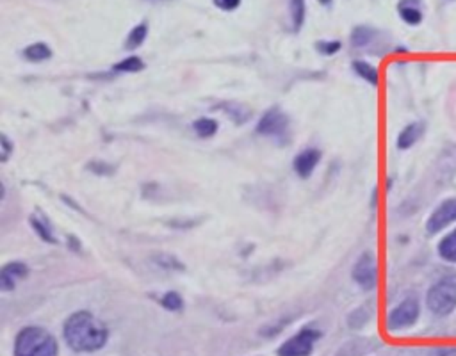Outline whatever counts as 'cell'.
Listing matches in <instances>:
<instances>
[{
	"label": "cell",
	"mask_w": 456,
	"mask_h": 356,
	"mask_svg": "<svg viewBox=\"0 0 456 356\" xmlns=\"http://www.w3.org/2000/svg\"><path fill=\"white\" fill-rule=\"evenodd\" d=\"M143 68H144L143 59L138 57V55H130V57H125L123 61H120V63L114 64L112 70H114V72H120V73H138V72H141Z\"/></svg>",
	"instance_id": "ffe728a7"
},
{
	"label": "cell",
	"mask_w": 456,
	"mask_h": 356,
	"mask_svg": "<svg viewBox=\"0 0 456 356\" xmlns=\"http://www.w3.org/2000/svg\"><path fill=\"white\" fill-rule=\"evenodd\" d=\"M319 161H321V152L318 148H305L303 152H300L294 157L292 167H294L296 175L300 178H309L314 169L318 167Z\"/></svg>",
	"instance_id": "30bf717a"
},
{
	"label": "cell",
	"mask_w": 456,
	"mask_h": 356,
	"mask_svg": "<svg viewBox=\"0 0 456 356\" xmlns=\"http://www.w3.org/2000/svg\"><path fill=\"white\" fill-rule=\"evenodd\" d=\"M426 305L437 317H446L456 308V276H444L429 287Z\"/></svg>",
	"instance_id": "3957f363"
},
{
	"label": "cell",
	"mask_w": 456,
	"mask_h": 356,
	"mask_svg": "<svg viewBox=\"0 0 456 356\" xmlns=\"http://www.w3.org/2000/svg\"><path fill=\"white\" fill-rule=\"evenodd\" d=\"M153 262H155L159 267H164V269L170 271H182L183 264L179 260V258H175L173 255H168V253H159V255H153Z\"/></svg>",
	"instance_id": "cb8c5ba5"
},
{
	"label": "cell",
	"mask_w": 456,
	"mask_h": 356,
	"mask_svg": "<svg viewBox=\"0 0 456 356\" xmlns=\"http://www.w3.org/2000/svg\"><path fill=\"white\" fill-rule=\"evenodd\" d=\"M422 134H425V123H422V122L410 123V125H407L401 132H399L398 148L399 150L411 148V146L416 145L417 141L422 137Z\"/></svg>",
	"instance_id": "7c38bea8"
},
{
	"label": "cell",
	"mask_w": 456,
	"mask_h": 356,
	"mask_svg": "<svg viewBox=\"0 0 456 356\" xmlns=\"http://www.w3.org/2000/svg\"><path fill=\"white\" fill-rule=\"evenodd\" d=\"M212 2L221 11H236L241 5V0H212Z\"/></svg>",
	"instance_id": "4316f807"
},
{
	"label": "cell",
	"mask_w": 456,
	"mask_h": 356,
	"mask_svg": "<svg viewBox=\"0 0 456 356\" xmlns=\"http://www.w3.org/2000/svg\"><path fill=\"white\" fill-rule=\"evenodd\" d=\"M455 221H456V198L444 200V202L431 212V216L428 217L426 232H428L429 235H435L438 234V232H442L446 226H449Z\"/></svg>",
	"instance_id": "ba28073f"
},
{
	"label": "cell",
	"mask_w": 456,
	"mask_h": 356,
	"mask_svg": "<svg viewBox=\"0 0 456 356\" xmlns=\"http://www.w3.org/2000/svg\"><path fill=\"white\" fill-rule=\"evenodd\" d=\"M147 36H148V23L147 22L139 23V25H136V27L129 32V36H127L125 40V49L127 50L139 49V46L147 41Z\"/></svg>",
	"instance_id": "d6986e66"
},
{
	"label": "cell",
	"mask_w": 456,
	"mask_h": 356,
	"mask_svg": "<svg viewBox=\"0 0 456 356\" xmlns=\"http://www.w3.org/2000/svg\"><path fill=\"white\" fill-rule=\"evenodd\" d=\"M398 13L401 20L408 25H419L422 22V11L419 8H411V5H398Z\"/></svg>",
	"instance_id": "7402d4cb"
},
{
	"label": "cell",
	"mask_w": 456,
	"mask_h": 356,
	"mask_svg": "<svg viewBox=\"0 0 456 356\" xmlns=\"http://www.w3.org/2000/svg\"><path fill=\"white\" fill-rule=\"evenodd\" d=\"M438 255L446 262L456 264V230L447 234L440 243H438Z\"/></svg>",
	"instance_id": "e0dca14e"
},
{
	"label": "cell",
	"mask_w": 456,
	"mask_h": 356,
	"mask_svg": "<svg viewBox=\"0 0 456 356\" xmlns=\"http://www.w3.org/2000/svg\"><path fill=\"white\" fill-rule=\"evenodd\" d=\"M161 305L168 312H180L183 307V299L179 292L170 290V292H166L161 298Z\"/></svg>",
	"instance_id": "603a6c76"
},
{
	"label": "cell",
	"mask_w": 456,
	"mask_h": 356,
	"mask_svg": "<svg viewBox=\"0 0 456 356\" xmlns=\"http://www.w3.org/2000/svg\"><path fill=\"white\" fill-rule=\"evenodd\" d=\"M429 356H456V347H437Z\"/></svg>",
	"instance_id": "83f0119b"
},
{
	"label": "cell",
	"mask_w": 456,
	"mask_h": 356,
	"mask_svg": "<svg viewBox=\"0 0 456 356\" xmlns=\"http://www.w3.org/2000/svg\"><path fill=\"white\" fill-rule=\"evenodd\" d=\"M351 68H353V72L357 73L358 77L364 79V81L369 82V84H372V86H378L380 73H378V70H376L371 63H367V61H353Z\"/></svg>",
	"instance_id": "5bb4252c"
},
{
	"label": "cell",
	"mask_w": 456,
	"mask_h": 356,
	"mask_svg": "<svg viewBox=\"0 0 456 356\" xmlns=\"http://www.w3.org/2000/svg\"><path fill=\"white\" fill-rule=\"evenodd\" d=\"M29 223H31L32 230L36 232L38 237H40L41 241H45V243L49 244L58 243V237L54 235V228H52V225H50V221L47 219V216L43 212L36 210L34 214H31Z\"/></svg>",
	"instance_id": "8fae6325"
},
{
	"label": "cell",
	"mask_w": 456,
	"mask_h": 356,
	"mask_svg": "<svg viewBox=\"0 0 456 356\" xmlns=\"http://www.w3.org/2000/svg\"><path fill=\"white\" fill-rule=\"evenodd\" d=\"M13 356H59V344L49 329L25 326L14 338Z\"/></svg>",
	"instance_id": "7a4b0ae2"
},
{
	"label": "cell",
	"mask_w": 456,
	"mask_h": 356,
	"mask_svg": "<svg viewBox=\"0 0 456 356\" xmlns=\"http://www.w3.org/2000/svg\"><path fill=\"white\" fill-rule=\"evenodd\" d=\"M13 150H14V145L10 139H8V135L5 134L0 135V161H2V163H8V161H10L11 154H13Z\"/></svg>",
	"instance_id": "484cf974"
},
{
	"label": "cell",
	"mask_w": 456,
	"mask_h": 356,
	"mask_svg": "<svg viewBox=\"0 0 456 356\" xmlns=\"http://www.w3.org/2000/svg\"><path fill=\"white\" fill-rule=\"evenodd\" d=\"M321 338V331L314 328H303L298 333L287 338L282 346L278 347L277 356H310L314 346Z\"/></svg>",
	"instance_id": "277c9868"
},
{
	"label": "cell",
	"mask_w": 456,
	"mask_h": 356,
	"mask_svg": "<svg viewBox=\"0 0 456 356\" xmlns=\"http://www.w3.org/2000/svg\"><path fill=\"white\" fill-rule=\"evenodd\" d=\"M318 2L321 5H327V8H328V5H331V2H333V0H318Z\"/></svg>",
	"instance_id": "f546056e"
},
{
	"label": "cell",
	"mask_w": 456,
	"mask_h": 356,
	"mask_svg": "<svg viewBox=\"0 0 456 356\" xmlns=\"http://www.w3.org/2000/svg\"><path fill=\"white\" fill-rule=\"evenodd\" d=\"M420 305L417 298H407L399 303L398 307L390 310L387 317V329L389 331H401L410 326H414L419 319Z\"/></svg>",
	"instance_id": "5b68a950"
},
{
	"label": "cell",
	"mask_w": 456,
	"mask_h": 356,
	"mask_svg": "<svg viewBox=\"0 0 456 356\" xmlns=\"http://www.w3.org/2000/svg\"><path fill=\"white\" fill-rule=\"evenodd\" d=\"M23 57L31 63H43L52 57V49L47 43H32L23 49Z\"/></svg>",
	"instance_id": "4fadbf2b"
},
{
	"label": "cell",
	"mask_w": 456,
	"mask_h": 356,
	"mask_svg": "<svg viewBox=\"0 0 456 356\" xmlns=\"http://www.w3.org/2000/svg\"><path fill=\"white\" fill-rule=\"evenodd\" d=\"M287 131H289V120L278 107L269 109L268 113L262 114L255 128L257 134L264 137H283Z\"/></svg>",
	"instance_id": "52a82bcc"
},
{
	"label": "cell",
	"mask_w": 456,
	"mask_h": 356,
	"mask_svg": "<svg viewBox=\"0 0 456 356\" xmlns=\"http://www.w3.org/2000/svg\"><path fill=\"white\" fill-rule=\"evenodd\" d=\"M218 128V122L212 120V118H198V120H194V123H192V131H194V134H197L198 137H201V139H209V137L216 135Z\"/></svg>",
	"instance_id": "2e32d148"
},
{
	"label": "cell",
	"mask_w": 456,
	"mask_h": 356,
	"mask_svg": "<svg viewBox=\"0 0 456 356\" xmlns=\"http://www.w3.org/2000/svg\"><path fill=\"white\" fill-rule=\"evenodd\" d=\"M342 49V43L337 40H321L316 43V50L321 55H335Z\"/></svg>",
	"instance_id": "d4e9b609"
},
{
	"label": "cell",
	"mask_w": 456,
	"mask_h": 356,
	"mask_svg": "<svg viewBox=\"0 0 456 356\" xmlns=\"http://www.w3.org/2000/svg\"><path fill=\"white\" fill-rule=\"evenodd\" d=\"M353 282L362 290H372L378 285V264L371 251L362 253L351 269Z\"/></svg>",
	"instance_id": "8992f818"
},
{
	"label": "cell",
	"mask_w": 456,
	"mask_h": 356,
	"mask_svg": "<svg viewBox=\"0 0 456 356\" xmlns=\"http://www.w3.org/2000/svg\"><path fill=\"white\" fill-rule=\"evenodd\" d=\"M63 337L75 353H97L109 340V329L88 310H79L64 320Z\"/></svg>",
	"instance_id": "6da1fadb"
},
{
	"label": "cell",
	"mask_w": 456,
	"mask_h": 356,
	"mask_svg": "<svg viewBox=\"0 0 456 356\" xmlns=\"http://www.w3.org/2000/svg\"><path fill=\"white\" fill-rule=\"evenodd\" d=\"M371 319V312L367 307H358L348 316V326L351 329H360L367 325V320Z\"/></svg>",
	"instance_id": "44dd1931"
},
{
	"label": "cell",
	"mask_w": 456,
	"mask_h": 356,
	"mask_svg": "<svg viewBox=\"0 0 456 356\" xmlns=\"http://www.w3.org/2000/svg\"><path fill=\"white\" fill-rule=\"evenodd\" d=\"M375 29L367 27V25H358V27L353 29L351 38H349L351 46H355V49H364V46H367L375 40Z\"/></svg>",
	"instance_id": "ac0fdd59"
},
{
	"label": "cell",
	"mask_w": 456,
	"mask_h": 356,
	"mask_svg": "<svg viewBox=\"0 0 456 356\" xmlns=\"http://www.w3.org/2000/svg\"><path fill=\"white\" fill-rule=\"evenodd\" d=\"M289 13H291L292 31L298 32L305 23L307 14V2L305 0H289Z\"/></svg>",
	"instance_id": "9a60e30c"
},
{
	"label": "cell",
	"mask_w": 456,
	"mask_h": 356,
	"mask_svg": "<svg viewBox=\"0 0 456 356\" xmlns=\"http://www.w3.org/2000/svg\"><path fill=\"white\" fill-rule=\"evenodd\" d=\"M29 276V267L25 262L13 260L8 262L2 269H0V289L4 292H11L16 289L18 282Z\"/></svg>",
	"instance_id": "9c48e42d"
},
{
	"label": "cell",
	"mask_w": 456,
	"mask_h": 356,
	"mask_svg": "<svg viewBox=\"0 0 456 356\" xmlns=\"http://www.w3.org/2000/svg\"><path fill=\"white\" fill-rule=\"evenodd\" d=\"M422 0H399L398 5H411V8H420Z\"/></svg>",
	"instance_id": "f1b7e54d"
}]
</instances>
